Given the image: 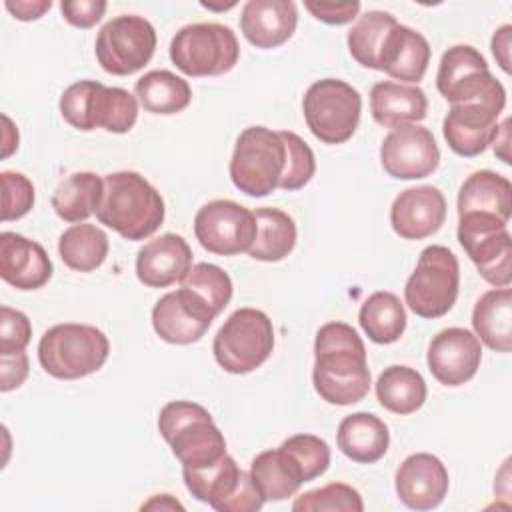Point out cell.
I'll use <instances>...</instances> for the list:
<instances>
[{"label": "cell", "mask_w": 512, "mask_h": 512, "mask_svg": "<svg viewBox=\"0 0 512 512\" xmlns=\"http://www.w3.org/2000/svg\"><path fill=\"white\" fill-rule=\"evenodd\" d=\"M370 112L376 124L384 128H398L424 120L428 112V98L416 84L382 80L370 90Z\"/></svg>", "instance_id": "cb8c5ba5"}, {"label": "cell", "mask_w": 512, "mask_h": 512, "mask_svg": "<svg viewBox=\"0 0 512 512\" xmlns=\"http://www.w3.org/2000/svg\"><path fill=\"white\" fill-rule=\"evenodd\" d=\"M312 382L316 394L334 406H350L368 396L366 346L346 322H326L314 340Z\"/></svg>", "instance_id": "6da1fadb"}, {"label": "cell", "mask_w": 512, "mask_h": 512, "mask_svg": "<svg viewBox=\"0 0 512 512\" xmlns=\"http://www.w3.org/2000/svg\"><path fill=\"white\" fill-rule=\"evenodd\" d=\"M2 184V222L18 220L26 216L34 206V184L20 172L4 170L0 174Z\"/></svg>", "instance_id": "b9f144b4"}, {"label": "cell", "mask_w": 512, "mask_h": 512, "mask_svg": "<svg viewBox=\"0 0 512 512\" xmlns=\"http://www.w3.org/2000/svg\"><path fill=\"white\" fill-rule=\"evenodd\" d=\"M216 314L194 290L180 286L164 294L152 308V328L168 344L186 346L198 342Z\"/></svg>", "instance_id": "9a60e30c"}, {"label": "cell", "mask_w": 512, "mask_h": 512, "mask_svg": "<svg viewBox=\"0 0 512 512\" xmlns=\"http://www.w3.org/2000/svg\"><path fill=\"white\" fill-rule=\"evenodd\" d=\"M108 236L96 224H72L58 238V254L62 262L76 272H92L100 268L108 256Z\"/></svg>", "instance_id": "e575fe53"}, {"label": "cell", "mask_w": 512, "mask_h": 512, "mask_svg": "<svg viewBox=\"0 0 512 512\" xmlns=\"http://www.w3.org/2000/svg\"><path fill=\"white\" fill-rule=\"evenodd\" d=\"M0 392H10L24 384L28 376V354L16 352V354H2L0 356Z\"/></svg>", "instance_id": "bcb514c9"}, {"label": "cell", "mask_w": 512, "mask_h": 512, "mask_svg": "<svg viewBox=\"0 0 512 512\" xmlns=\"http://www.w3.org/2000/svg\"><path fill=\"white\" fill-rule=\"evenodd\" d=\"M294 512H362L364 502L356 488L344 482H330L322 488L300 494L292 502Z\"/></svg>", "instance_id": "74e56055"}, {"label": "cell", "mask_w": 512, "mask_h": 512, "mask_svg": "<svg viewBox=\"0 0 512 512\" xmlns=\"http://www.w3.org/2000/svg\"><path fill=\"white\" fill-rule=\"evenodd\" d=\"M476 338L490 350L508 354L512 350V292L494 288L484 292L472 310Z\"/></svg>", "instance_id": "83f0119b"}, {"label": "cell", "mask_w": 512, "mask_h": 512, "mask_svg": "<svg viewBox=\"0 0 512 512\" xmlns=\"http://www.w3.org/2000/svg\"><path fill=\"white\" fill-rule=\"evenodd\" d=\"M380 164L388 176L398 180L426 178L440 164V148L426 126H398L382 140Z\"/></svg>", "instance_id": "5bb4252c"}, {"label": "cell", "mask_w": 512, "mask_h": 512, "mask_svg": "<svg viewBox=\"0 0 512 512\" xmlns=\"http://www.w3.org/2000/svg\"><path fill=\"white\" fill-rule=\"evenodd\" d=\"M62 118L76 130L126 134L138 120V98L124 88L104 86L96 80L70 84L58 102Z\"/></svg>", "instance_id": "5b68a950"}, {"label": "cell", "mask_w": 512, "mask_h": 512, "mask_svg": "<svg viewBox=\"0 0 512 512\" xmlns=\"http://www.w3.org/2000/svg\"><path fill=\"white\" fill-rule=\"evenodd\" d=\"M426 382L422 374L410 366L392 364L384 368L376 380V398L392 414L406 416L422 408L426 402Z\"/></svg>", "instance_id": "d6a6232c"}, {"label": "cell", "mask_w": 512, "mask_h": 512, "mask_svg": "<svg viewBox=\"0 0 512 512\" xmlns=\"http://www.w3.org/2000/svg\"><path fill=\"white\" fill-rule=\"evenodd\" d=\"M430 64L428 40L410 26L396 24L386 36L378 70L394 80L418 84Z\"/></svg>", "instance_id": "603a6c76"}, {"label": "cell", "mask_w": 512, "mask_h": 512, "mask_svg": "<svg viewBox=\"0 0 512 512\" xmlns=\"http://www.w3.org/2000/svg\"><path fill=\"white\" fill-rule=\"evenodd\" d=\"M192 266L188 242L174 232L148 240L136 254V276L148 288L182 284Z\"/></svg>", "instance_id": "ffe728a7"}, {"label": "cell", "mask_w": 512, "mask_h": 512, "mask_svg": "<svg viewBox=\"0 0 512 512\" xmlns=\"http://www.w3.org/2000/svg\"><path fill=\"white\" fill-rule=\"evenodd\" d=\"M32 338L28 316L16 308L0 306V356L24 352Z\"/></svg>", "instance_id": "7bdbcfd3"}, {"label": "cell", "mask_w": 512, "mask_h": 512, "mask_svg": "<svg viewBox=\"0 0 512 512\" xmlns=\"http://www.w3.org/2000/svg\"><path fill=\"white\" fill-rule=\"evenodd\" d=\"M478 274L494 288H508L512 282V238L508 228L458 238Z\"/></svg>", "instance_id": "4316f807"}, {"label": "cell", "mask_w": 512, "mask_h": 512, "mask_svg": "<svg viewBox=\"0 0 512 512\" xmlns=\"http://www.w3.org/2000/svg\"><path fill=\"white\" fill-rule=\"evenodd\" d=\"M298 10L292 0H248L240 12L244 38L262 50L278 48L292 38Z\"/></svg>", "instance_id": "7402d4cb"}, {"label": "cell", "mask_w": 512, "mask_h": 512, "mask_svg": "<svg viewBox=\"0 0 512 512\" xmlns=\"http://www.w3.org/2000/svg\"><path fill=\"white\" fill-rule=\"evenodd\" d=\"M510 120L504 118L500 128H498V136L494 138V154L504 162V164H510V154H508V144H510Z\"/></svg>", "instance_id": "681fc988"}, {"label": "cell", "mask_w": 512, "mask_h": 512, "mask_svg": "<svg viewBox=\"0 0 512 512\" xmlns=\"http://www.w3.org/2000/svg\"><path fill=\"white\" fill-rule=\"evenodd\" d=\"M286 168V144L280 132L266 126H248L240 132L232 158L230 180L232 184L252 198L272 194Z\"/></svg>", "instance_id": "8992f818"}, {"label": "cell", "mask_w": 512, "mask_h": 512, "mask_svg": "<svg viewBox=\"0 0 512 512\" xmlns=\"http://www.w3.org/2000/svg\"><path fill=\"white\" fill-rule=\"evenodd\" d=\"M484 214L510 222L512 184L494 170H476L460 186L458 216Z\"/></svg>", "instance_id": "484cf974"}, {"label": "cell", "mask_w": 512, "mask_h": 512, "mask_svg": "<svg viewBox=\"0 0 512 512\" xmlns=\"http://www.w3.org/2000/svg\"><path fill=\"white\" fill-rule=\"evenodd\" d=\"M0 276L16 290H38L52 278V260L38 242L16 232H2Z\"/></svg>", "instance_id": "44dd1931"}, {"label": "cell", "mask_w": 512, "mask_h": 512, "mask_svg": "<svg viewBox=\"0 0 512 512\" xmlns=\"http://www.w3.org/2000/svg\"><path fill=\"white\" fill-rule=\"evenodd\" d=\"M4 120V148H2V158H8L16 148H18V138H10L8 134L18 136V130L14 128L12 120L8 116H2Z\"/></svg>", "instance_id": "816d5d0a"}, {"label": "cell", "mask_w": 512, "mask_h": 512, "mask_svg": "<svg viewBox=\"0 0 512 512\" xmlns=\"http://www.w3.org/2000/svg\"><path fill=\"white\" fill-rule=\"evenodd\" d=\"M162 194L138 172L120 170L104 176V192L96 218L122 238L136 242L150 238L164 222Z\"/></svg>", "instance_id": "7a4b0ae2"}, {"label": "cell", "mask_w": 512, "mask_h": 512, "mask_svg": "<svg viewBox=\"0 0 512 512\" xmlns=\"http://www.w3.org/2000/svg\"><path fill=\"white\" fill-rule=\"evenodd\" d=\"M460 290V266L456 254L442 246H426L406 280V306L420 318H440L452 310Z\"/></svg>", "instance_id": "9c48e42d"}, {"label": "cell", "mask_w": 512, "mask_h": 512, "mask_svg": "<svg viewBox=\"0 0 512 512\" xmlns=\"http://www.w3.org/2000/svg\"><path fill=\"white\" fill-rule=\"evenodd\" d=\"M510 34H512V26L510 24H504L500 26L494 36H492V42H490V48H492V54L496 58V62L500 64V68L508 74L510 72Z\"/></svg>", "instance_id": "c3c4849f"}, {"label": "cell", "mask_w": 512, "mask_h": 512, "mask_svg": "<svg viewBox=\"0 0 512 512\" xmlns=\"http://www.w3.org/2000/svg\"><path fill=\"white\" fill-rule=\"evenodd\" d=\"M198 244L218 256L248 252L256 238V216L234 200L206 202L194 216Z\"/></svg>", "instance_id": "4fadbf2b"}, {"label": "cell", "mask_w": 512, "mask_h": 512, "mask_svg": "<svg viewBox=\"0 0 512 512\" xmlns=\"http://www.w3.org/2000/svg\"><path fill=\"white\" fill-rule=\"evenodd\" d=\"M306 10L320 22L332 24V26H342L358 18L360 12V2H306Z\"/></svg>", "instance_id": "f6af8a7d"}, {"label": "cell", "mask_w": 512, "mask_h": 512, "mask_svg": "<svg viewBox=\"0 0 512 512\" xmlns=\"http://www.w3.org/2000/svg\"><path fill=\"white\" fill-rule=\"evenodd\" d=\"M450 478L444 462L428 452H416L402 460L394 488L400 502L412 510H432L448 494Z\"/></svg>", "instance_id": "e0dca14e"}, {"label": "cell", "mask_w": 512, "mask_h": 512, "mask_svg": "<svg viewBox=\"0 0 512 512\" xmlns=\"http://www.w3.org/2000/svg\"><path fill=\"white\" fill-rule=\"evenodd\" d=\"M204 8H208V10H228V8H232V6H236V2H230V4H226V6H216V4H210V2H200Z\"/></svg>", "instance_id": "f5cc1de1"}, {"label": "cell", "mask_w": 512, "mask_h": 512, "mask_svg": "<svg viewBox=\"0 0 512 512\" xmlns=\"http://www.w3.org/2000/svg\"><path fill=\"white\" fill-rule=\"evenodd\" d=\"M336 446L352 462L374 464L388 452L390 432L376 414L354 412L338 424Z\"/></svg>", "instance_id": "d4e9b609"}, {"label": "cell", "mask_w": 512, "mask_h": 512, "mask_svg": "<svg viewBox=\"0 0 512 512\" xmlns=\"http://www.w3.org/2000/svg\"><path fill=\"white\" fill-rule=\"evenodd\" d=\"M156 42V30L144 16L120 14L100 28L94 54L104 72L130 76L152 60Z\"/></svg>", "instance_id": "7c38bea8"}, {"label": "cell", "mask_w": 512, "mask_h": 512, "mask_svg": "<svg viewBox=\"0 0 512 512\" xmlns=\"http://www.w3.org/2000/svg\"><path fill=\"white\" fill-rule=\"evenodd\" d=\"M396 24V18L384 10H368L358 16L346 36L352 58L364 68L378 70L386 36Z\"/></svg>", "instance_id": "8d00e7d4"}, {"label": "cell", "mask_w": 512, "mask_h": 512, "mask_svg": "<svg viewBox=\"0 0 512 512\" xmlns=\"http://www.w3.org/2000/svg\"><path fill=\"white\" fill-rule=\"evenodd\" d=\"M182 286L200 294L216 316L230 304L232 290H234L228 272H224L220 266L210 262L194 264L188 276L184 278Z\"/></svg>", "instance_id": "f35d334b"}, {"label": "cell", "mask_w": 512, "mask_h": 512, "mask_svg": "<svg viewBox=\"0 0 512 512\" xmlns=\"http://www.w3.org/2000/svg\"><path fill=\"white\" fill-rule=\"evenodd\" d=\"M142 510H176V508H184L176 498H172L170 494H154L148 502H144L140 506Z\"/></svg>", "instance_id": "f907efd6"}, {"label": "cell", "mask_w": 512, "mask_h": 512, "mask_svg": "<svg viewBox=\"0 0 512 512\" xmlns=\"http://www.w3.org/2000/svg\"><path fill=\"white\" fill-rule=\"evenodd\" d=\"M280 448L296 462L304 482L322 476L330 466V446L324 438L314 434H294L286 438Z\"/></svg>", "instance_id": "ab89813d"}, {"label": "cell", "mask_w": 512, "mask_h": 512, "mask_svg": "<svg viewBox=\"0 0 512 512\" xmlns=\"http://www.w3.org/2000/svg\"><path fill=\"white\" fill-rule=\"evenodd\" d=\"M158 432L182 468H208L228 454L226 438L212 414L190 400L164 404L158 414Z\"/></svg>", "instance_id": "3957f363"}, {"label": "cell", "mask_w": 512, "mask_h": 512, "mask_svg": "<svg viewBox=\"0 0 512 512\" xmlns=\"http://www.w3.org/2000/svg\"><path fill=\"white\" fill-rule=\"evenodd\" d=\"M274 350V326L258 308H238L218 328L212 352L218 366L230 374L260 368Z\"/></svg>", "instance_id": "ba28073f"}, {"label": "cell", "mask_w": 512, "mask_h": 512, "mask_svg": "<svg viewBox=\"0 0 512 512\" xmlns=\"http://www.w3.org/2000/svg\"><path fill=\"white\" fill-rule=\"evenodd\" d=\"M494 80L488 62L474 46L454 44L440 58L436 88L450 104H458L480 96Z\"/></svg>", "instance_id": "ac0fdd59"}, {"label": "cell", "mask_w": 512, "mask_h": 512, "mask_svg": "<svg viewBox=\"0 0 512 512\" xmlns=\"http://www.w3.org/2000/svg\"><path fill=\"white\" fill-rule=\"evenodd\" d=\"M108 354V336L92 324H56L38 342L40 366L58 380H78L98 372L108 360Z\"/></svg>", "instance_id": "277c9868"}, {"label": "cell", "mask_w": 512, "mask_h": 512, "mask_svg": "<svg viewBox=\"0 0 512 512\" xmlns=\"http://www.w3.org/2000/svg\"><path fill=\"white\" fill-rule=\"evenodd\" d=\"M240 58V44L232 28L218 22H194L182 26L170 42V60L192 78L222 76Z\"/></svg>", "instance_id": "52a82bcc"}, {"label": "cell", "mask_w": 512, "mask_h": 512, "mask_svg": "<svg viewBox=\"0 0 512 512\" xmlns=\"http://www.w3.org/2000/svg\"><path fill=\"white\" fill-rule=\"evenodd\" d=\"M104 192V178L96 172H72L58 182L52 194V208L64 222H84L96 214Z\"/></svg>", "instance_id": "4dcf8cb0"}, {"label": "cell", "mask_w": 512, "mask_h": 512, "mask_svg": "<svg viewBox=\"0 0 512 512\" xmlns=\"http://www.w3.org/2000/svg\"><path fill=\"white\" fill-rule=\"evenodd\" d=\"M280 136L286 144V168L278 188L294 192L304 188L312 180L316 172V158L312 148L296 132L280 130Z\"/></svg>", "instance_id": "60d3db41"}, {"label": "cell", "mask_w": 512, "mask_h": 512, "mask_svg": "<svg viewBox=\"0 0 512 512\" xmlns=\"http://www.w3.org/2000/svg\"><path fill=\"white\" fill-rule=\"evenodd\" d=\"M4 6L16 20L30 22L42 18L52 8V0H6Z\"/></svg>", "instance_id": "7dc6e473"}, {"label": "cell", "mask_w": 512, "mask_h": 512, "mask_svg": "<svg viewBox=\"0 0 512 512\" xmlns=\"http://www.w3.org/2000/svg\"><path fill=\"white\" fill-rule=\"evenodd\" d=\"M506 108V90L496 78L480 96L452 104L442 134L448 148L464 158L480 156L498 136V118Z\"/></svg>", "instance_id": "8fae6325"}, {"label": "cell", "mask_w": 512, "mask_h": 512, "mask_svg": "<svg viewBox=\"0 0 512 512\" xmlns=\"http://www.w3.org/2000/svg\"><path fill=\"white\" fill-rule=\"evenodd\" d=\"M256 238L248 250L250 258L260 262H280L296 246V224L292 216L280 208L264 206L254 210Z\"/></svg>", "instance_id": "1f68e13d"}, {"label": "cell", "mask_w": 512, "mask_h": 512, "mask_svg": "<svg viewBox=\"0 0 512 512\" xmlns=\"http://www.w3.org/2000/svg\"><path fill=\"white\" fill-rule=\"evenodd\" d=\"M302 112L310 132L324 144L348 142L362 112L360 92L344 80L322 78L308 86L302 98Z\"/></svg>", "instance_id": "30bf717a"}, {"label": "cell", "mask_w": 512, "mask_h": 512, "mask_svg": "<svg viewBox=\"0 0 512 512\" xmlns=\"http://www.w3.org/2000/svg\"><path fill=\"white\" fill-rule=\"evenodd\" d=\"M446 220V198L436 186L402 190L390 208L392 230L404 240H422L436 234Z\"/></svg>", "instance_id": "d6986e66"}, {"label": "cell", "mask_w": 512, "mask_h": 512, "mask_svg": "<svg viewBox=\"0 0 512 512\" xmlns=\"http://www.w3.org/2000/svg\"><path fill=\"white\" fill-rule=\"evenodd\" d=\"M108 4L104 0H62V18L74 28H92L98 24L106 12Z\"/></svg>", "instance_id": "ee69618b"}, {"label": "cell", "mask_w": 512, "mask_h": 512, "mask_svg": "<svg viewBox=\"0 0 512 512\" xmlns=\"http://www.w3.org/2000/svg\"><path fill=\"white\" fill-rule=\"evenodd\" d=\"M428 370L444 386H462L472 380L482 362V344L466 328H444L432 336L426 352Z\"/></svg>", "instance_id": "2e32d148"}, {"label": "cell", "mask_w": 512, "mask_h": 512, "mask_svg": "<svg viewBox=\"0 0 512 512\" xmlns=\"http://www.w3.org/2000/svg\"><path fill=\"white\" fill-rule=\"evenodd\" d=\"M182 476L188 492L196 500L206 502L218 512H224L226 504L242 482L244 470L230 454H226L220 462L208 468H182Z\"/></svg>", "instance_id": "f546056e"}, {"label": "cell", "mask_w": 512, "mask_h": 512, "mask_svg": "<svg viewBox=\"0 0 512 512\" xmlns=\"http://www.w3.org/2000/svg\"><path fill=\"white\" fill-rule=\"evenodd\" d=\"M250 478L264 502H280L294 496L304 484L296 462L278 446L260 452L250 464Z\"/></svg>", "instance_id": "f1b7e54d"}, {"label": "cell", "mask_w": 512, "mask_h": 512, "mask_svg": "<svg viewBox=\"0 0 512 512\" xmlns=\"http://www.w3.org/2000/svg\"><path fill=\"white\" fill-rule=\"evenodd\" d=\"M140 106L150 114H178L188 108L192 88L188 80L170 70H150L134 86Z\"/></svg>", "instance_id": "836d02e7"}, {"label": "cell", "mask_w": 512, "mask_h": 512, "mask_svg": "<svg viewBox=\"0 0 512 512\" xmlns=\"http://www.w3.org/2000/svg\"><path fill=\"white\" fill-rule=\"evenodd\" d=\"M358 322L372 342L392 344L406 330V310L396 294L378 290L364 300Z\"/></svg>", "instance_id": "d590c367"}]
</instances>
